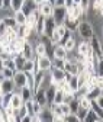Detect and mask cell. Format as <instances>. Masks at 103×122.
I'll list each match as a JSON object with an SVG mask.
<instances>
[{
    "label": "cell",
    "mask_w": 103,
    "mask_h": 122,
    "mask_svg": "<svg viewBox=\"0 0 103 122\" xmlns=\"http://www.w3.org/2000/svg\"><path fill=\"white\" fill-rule=\"evenodd\" d=\"M77 34H78V36H80L81 41H90L96 35V30H94L92 22H89V20H81L78 23V28H77Z\"/></svg>",
    "instance_id": "1"
},
{
    "label": "cell",
    "mask_w": 103,
    "mask_h": 122,
    "mask_svg": "<svg viewBox=\"0 0 103 122\" xmlns=\"http://www.w3.org/2000/svg\"><path fill=\"white\" fill-rule=\"evenodd\" d=\"M77 51H78L80 55H83V57H86V58H89V57H92V55L94 54L90 41H80V42L77 44Z\"/></svg>",
    "instance_id": "2"
},
{
    "label": "cell",
    "mask_w": 103,
    "mask_h": 122,
    "mask_svg": "<svg viewBox=\"0 0 103 122\" xmlns=\"http://www.w3.org/2000/svg\"><path fill=\"white\" fill-rule=\"evenodd\" d=\"M13 81H15V92H20V89L26 86V73L23 70H18L13 76Z\"/></svg>",
    "instance_id": "3"
},
{
    "label": "cell",
    "mask_w": 103,
    "mask_h": 122,
    "mask_svg": "<svg viewBox=\"0 0 103 122\" xmlns=\"http://www.w3.org/2000/svg\"><path fill=\"white\" fill-rule=\"evenodd\" d=\"M67 15H68V12H67V7L65 6H55L54 7L52 16H54L57 25H63L64 20H65V18H67Z\"/></svg>",
    "instance_id": "4"
},
{
    "label": "cell",
    "mask_w": 103,
    "mask_h": 122,
    "mask_svg": "<svg viewBox=\"0 0 103 122\" xmlns=\"http://www.w3.org/2000/svg\"><path fill=\"white\" fill-rule=\"evenodd\" d=\"M65 70L64 68H51V77H52V84H58V83H63V81H67L65 80Z\"/></svg>",
    "instance_id": "5"
},
{
    "label": "cell",
    "mask_w": 103,
    "mask_h": 122,
    "mask_svg": "<svg viewBox=\"0 0 103 122\" xmlns=\"http://www.w3.org/2000/svg\"><path fill=\"white\" fill-rule=\"evenodd\" d=\"M54 3H51L49 0H45V2H42L38 5V10L39 13L42 15V16H52V13H54Z\"/></svg>",
    "instance_id": "6"
},
{
    "label": "cell",
    "mask_w": 103,
    "mask_h": 122,
    "mask_svg": "<svg viewBox=\"0 0 103 122\" xmlns=\"http://www.w3.org/2000/svg\"><path fill=\"white\" fill-rule=\"evenodd\" d=\"M36 61H38V67H39V70L49 71V70L52 68V57H49V55L36 57Z\"/></svg>",
    "instance_id": "7"
},
{
    "label": "cell",
    "mask_w": 103,
    "mask_h": 122,
    "mask_svg": "<svg viewBox=\"0 0 103 122\" xmlns=\"http://www.w3.org/2000/svg\"><path fill=\"white\" fill-rule=\"evenodd\" d=\"M34 99H35V100H36L39 105H42V106H47V105H48V99H47V90L44 89V87H38V89L35 90Z\"/></svg>",
    "instance_id": "8"
},
{
    "label": "cell",
    "mask_w": 103,
    "mask_h": 122,
    "mask_svg": "<svg viewBox=\"0 0 103 122\" xmlns=\"http://www.w3.org/2000/svg\"><path fill=\"white\" fill-rule=\"evenodd\" d=\"M81 20L74 18V16H70V15H67V18L64 20V25L67 26V29L70 30V32H77V28H78V23Z\"/></svg>",
    "instance_id": "9"
},
{
    "label": "cell",
    "mask_w": 103,
    "mask_h": 122,
    "mask_svg": "<svg viewBox=\"0 0 103 122\" xmlns=\"http://www.w3.org/2000/svg\"><path fill=\"white\" fill-rule=\"evenodd\" d=\"M20 54H22L26 60H32V58L36 57V55H35V47H34V45L29 42V41H26V44L23 45V48H22Z\"/></svg>",
    "instance_id": "10"
},
{
    "label": "cell",
    "mask_w": 103,
    "mask_h": 122,
    "mask_svg": "<svg viewBox=\"0 0 103 122\" xmlns=\"http://www.w3.org/2000/svg\"><path fill=\"white\" fill-rule=\"evenodd\" d=\"M52 112H51V108H49V105L47 106H44L42 111L38 113V119L39 122H47V121H52Z\"/></svg>",
    "instance_id": "11"
},
{
    "label": "cell",
    "mask_w": 103,
    "mask_h": 122,
    "mask_svg": "<svg viewBox=\"0 0 103 122\" xmlns=\"http://www.w3.org/2000/svg\"><path fill=\"white\" fill-rule=\"evenodd\" d=\"M35 10H38V3L35 0H25V3L22 6V12L26 15V16L31 15L32 12H35Z\"/></svg>",
    "instance_id": "12"
},
{
    "label": "cell",
    "mask_w": 103,
    "mask_h": 122,
    "mask_svg": "<svg viewBox=\"0 0 103 122\" xmlns=\"http://www.w3.org/2000/svg\"><path fill=\"white\" fill-rule=\"evenodd\" d=\"M67 54H68V51L65 50V47H64V45H61V44H57V45H54V52H52V57L65 60V58H67Z\"/></svg>",
    "instance_id": "13"
},
{
    "label": "cell",
    "mask_w": 103,
    "mask_h": 122,
    "mask_svg": "<svg viewBox=\"0 0 103 122\" xmlns=\"http://www.w3.org/2000/svg\"><path fill=\"white\" fill-rule=\"evenodd\" d=\"M0 84H2V92H3V95H5V93H12V92H15V81H13V79H3Z\"/></svg>",
    "instance_id": "14"
},
{
    "label": "cell",
    "mask_w": 103,
    "mask_h": 122,
    "mask_svg": "<svg viewBox=\"0 0 103 122\" xmlns=\"http://www.w3.org/2000/svg\"><path fill=\"white\" fill-rule=\"evenodd\" d=\"M20 96H22V99H23V102H26V100H31V99H34V95H35V90L32 89V87H29V86H23L22 89H20Z\"/></svg>",
    "instance_id": "15"
},
{
    "label": "cell",
    "mask_w": 103,
    "mask_h": 122,
    "mask_svg": "<svg viewBox=\"0 0 103 122\" xmlns=\"http://www.w3.org/2000/svg\"><path fill=\"white\" fill-rule=\"evenodd\" d=\"M55 28H57V22H55L54 16H47V18H45V32H44V34H47V35L51 36L52 30H54Z\"/></svg>",
    "instance_id": "16"
},
{
    "label": "cell",
    "mask_w": 103,
    "mask_h": 122,
    "mask_svg": "<svg viewBox=\"0 0 103 122\" xmlns=\"http://www.w3.org/2000/svg\"><path fill=\"white\" fill-rule=\"evenodd\" d=\"M64 70L67 71V73H70V74H73V76H77L78 74V64L76 63V61H70V60H65V67H64Z\"/></svg>",
    "instance_id": "17"
},
{
    "label": "cell",
    "mask_w": 103,
    "mask_h": 122,
    "mask_svg": "<svg viewBox=\"0 0 103 122\" xmlns=\"http://www.w3.org/2000/svg\"><path fill=\"white\" fill-rule=\"evenodd\" d=\"M10 105L13 106L15 109H19L20 106H23V105H25V102H23V99H22V96H20L19 92H13V96H12Z\"/></svg>",
    "instance_id": "18"
},
{
    "label": "cell",
    "mask_w": 103,
    "mask_h": 122,
    "mask_svg": "<svg viewBox=\"0 0 103 122\" xmlns=\"http://www.w3.org/2000/svg\"><path fill=\"white\" fill-rule=\"evenodd\" d=\"M39 16H41L39 10H35V12H32L31 15H28V16H26V25H29L31 28H35V25H36Z\"/></svg>",
    "instance_id": "19"
},
{
    "label": "cell",
    "mask_w": 103,
    "mask_h": 122,
    "mask_svg": "<svg viewBox=\"0 0 103 122\" xmlns=\"http://www.w3.org/2000/svg\"><path fill=\"white\" fill-rule=\"evenodd\" d=\"M35 55L36 57H44V55H48V48H47V45L44 44V42H38L35 45Z\"/></svg>",
    "instance_id": "20"
},
{
    "label": "cell",
    "mask_w": 103,
    "mask_h": 122,
    "mask_svg": "<svg viewBox=\"0 0 103 122\" xmlns=\"http://www.w3.org/2000/svg\"><path fill=\"white\" fill-rule=\"evenodd\" d=\"M34 30H35L38 35H42L44 32H45V16H42V15L39 16V19H38V22H36Z\"/></svg>",
    "instance_id": "21"
},
{
    "label": "cell",
    "mask_w": 103,
    "mask_h": 122,
    "mask_svg": "<svg viewBox=\"0 0 103 122\" xmlns=\"http://www.w3.org/2000/svg\"><path fill=\"white\" fill-rule=\"evenodd\" d=\"M102 95H103V90H102L99 86H96V87H93L92 90L87 92V95H86V96H87V97H90L92 100H97Z\"/></svg>",
    "instance_id": "22"
},
{
    "label": "cell",
    "mask_w": 103,
    "mask_h": 122,
    "mask_svg": "<svg viewBox=\"0 0 103 122\" xmlns=\"http://www.w3.org/2000/svg\"><path fill=\"white\" fill-rule=\"evenodd\" d=\"M68 84L73 90V93H77L78 89H80V84H78V79H77V76H71V79L68 80Z\"/></svg>",
    "instance_id": "23"
},
{
    "label": "cell",
    "mask_w": 103,
    "mask_h": 122,
    "mask_svg": "<svg viewBox=\"0 0 103 122\" xmlns=\"http://www.w3.org/2000/svg\"><path fill=\"white\" fill-rule=\"evenodd\" d=\"M47 90V99H48V105L54 102V96H55V92H57V86L55 84H51Z\"/></svg>",
    "instance_id": "24"
},
{
    "label": "cell",
    "mask_w": 103,
    "mask_h": 122,
    "mask_svg": "<svg viewBox=\"0 0 103 122\" xmlns=\"http://www.w3.org/2000/svg\"><path fill=\"white\" fill-rule=\"evenodd\" d=\"M15 20H16L18 25H25V23H26V15H25L22 10L15 12Z\"/></svg>",
    "instance_id": "25"
},
{
    "label": "cell",
    "mask_w": 103,
    "mask_h": 122,
    "mask_svg": "<svg viewBox=\"0 0 103 122\" xmlns=\"http://www.w3.org/2000/svg\"><path fill=\"white\" fill-rule=\"evenodd\" d=\"M25 63H26V58H25L20 52H19L16 57H15V64H16V68H18V70H23Z\"/></svg>",
    "instance_id": "26"
},
{
    "label": "cell",
    "mask_w": 103,
    "mask_h": 122,
    "mask_svg": "<svg viewBox=\"0 0 103 122\" xmlns=\"http://www.w3.org/2000/svg\"><path fill=\"white\" fill-rule=\"evenodd\" d=\"M89 111H90V109L84 108V106H81V105L78 106V109H77V112H76V115H77V118H78V122L86 119V116H87V113H89Z\"/></svg>",
    "instance_id": "27"
},
{
    "label": "cell",
    "mask_w": 103,
    "mask_h": 122,
    "mask_svg": "<svg viewBox=\"0 0 103 122\" xmlns=\"http://www.w3.org/2000/svg\"><path fill=\"white\" fill-rule=\"evenodd\" d=\"M84 122H100V118H99V116H97V113L90 108V111H89V113H87V116H86Z\"/></svg>",
    "instance_id": "28"
},
{
    "label": "cell",
    "mask_w": 103,
    "mask_h": 122,
    "mask_svg": "<svg viewBox=\"0 0 103 122\" xmlns=\"http://www.w3.org/2000/svg\"><path fill=\"white\" fill-rule=\"evenodd\" d=\"M92 109L97 113V116L100 118V122H103V108L96 102V100H93V103H92Z\"/></svg>",
    "instance_id": "29"
},
{
    "label": "cell",
    "mask_w": 103,
    "mask_h": 122,
    "mask_svg": "<svg viewBox=\"0 0 103 122\" xmlns=\"http://www.w3.org/2000/svg\"><path fill=\"white\" fill-rule=\"evenodd\" d=\"M63 102H64V92H63L61 89H57L55 96H54V103L60 105V103H63Z\"/></svg>",
    "instance_id": "30"
},
{
    "label": "cell",
    "mask_w": 103,
    "mask_h": 122,
    "mask_svg": "<svg viewBox=\"0 0 103 122\" xmlns=\"http://www.w3.org/2000/svg\"><path fill=\"white\" fill-rule=\"evenodd\" d=\"M52 67H54V68H64V67H65V60L52 57Z\"/></svg>",
    "instance_id": "31"
},
{
    "label": "cell",
    "mask_w": 103,
    "mask_h": 122,
    "mask_svg": "<svg viewBox=\"0 0 103 122\" xmlns=\"http://www.w3.org/2000/svg\"><path fill=\"white\" fill-rule=\"evenodd\" d=\"M28 115V109H26V106L23 105V106H20L19 109H16V118H18V121L20 122L22 119H23V116H26Z\"/></svg>",
    "instance_id": "32"
},
{
    "label": "cell",
    "mask_w": 103,
    "mask_h": 122,
    "mask_svg": "<svg viewBox=\"0 0 103 122\" xmlns=\"http://www.w3.org/2000/svg\"><path fill=\"white\" fill-rule=\"evenodd\" d=\"M25 3V0H12V3H10V7L15 10V12H18V10H22V6Z\"/></svg>",
    "instance_id": "33"
},
{
    "label": "cell",
    "mask_w": 103,
    "mask_h": 122,
    "mask_svg": "<svg viewBox=\"0 0 103 122\" xmlns=\"http://www.w3.org/2000/svg\"><path fill=\"white\" fill-rule=\"evenodd\" d=\"M2 20L7 25V28H15V26L18 25L16 20H15V16H6V18H3Z\"/></svg>",
    "instance_id": "34"
},
{
    "label": "cell",
    "mask_w": 103,
    "mask_h": 122,
    "mask_svg": "<svg viewBox=\"0 0 103 122\" xmlns=\"http://www.w3.org/2000/svg\"><path fill=\"white\" fill-rule=\"evenodd\" d=\"M15 73H16V71L12 70V68H9V67H5L3 71H2V74H3V77H5V79H13Z\"/></svg>",
    "instance_id": "35"
},
{
    "label": "cell",
    "mask_w": 103,
    "mask_h": 122,
    "mask_svg": "<svg viewBox=\"0 0 103 122\" xmlns=\"http://www.w3.org/2000/svg\"><path fill=\"white\" fill-rule=\"evenodd\" d=\"M60 106H61V112L64 113V116H67V115L71 113V109H70V105L68 103H60Z\"/></svg>",
    "instance_id": "36"
},
{
    "label": "cell",
    "mask_w": 103,
    "mask_h": 122,
    "mask_svg": "<svg viewBox=\"0 0 103 122\" xmlns=\"http://www.w3.org/2000/svg\"><path fill=\"white\" fill-rule=\"evenodd\" d=\"M90 5H92V0H80V6L83 7L84 12H87L90 9Z\"/></svg>",
    "instance_id": "37"
},
{
    "label": "cell",
    "mask_w": 103,
    "mask_h": 122,
    "mask_svg": "<svg viewBox=\"0 0 103 122\" xmlns=\"http://www.w3.org/2000/svg\"><path fill=\"white\" fill-rule=\"evenodd\" d=\"M7 25L3 22V20H0V36H3V35H6V32H7Z\"/></svg>",
    "instance_id": "38"
},
{
    "label": "cell",
    "mask_w": 103,
    "mask_h": 122,
    "mask_svg": "<svg viewBox=\"0 0 103 122\" xmlns=\"http://www.w3.org/2000/svg\"><path fill=\"white\" fill-rule=\"evenodd\" d=\"M97 74L99 76H103V57L100 58V61H99V68H97Z\"/></svg>",
    "instance_id": "39"
},
{
    "label": "cell",
    "mask_w": 103,
    "mask_h": 122,
    "mask_svg": "<svg viewBox=\"0 0 103 122\" xmlns=\"http://www.w3.org/2000/svg\"><path fill=\"white\" fill-rule=\"evenodd\" d=\"M67 0H55L54 2V6H65Z\"/></svg>",
    "instance_id": "40"
},
{
    "label": "cell",
    "mask_w": 103,
    "mask_h": 122,
    "mask_svg": "<svg viewBox=\"0 0 103 122\" xmlns=\"http://www.w3.org/2000/svg\"><path fill=\"white\" fill-rule=\"evenodd\" d=\"M12 0H3V7H10Z\"/></svg>",
    "instance_id": "41"
},
{
    "label": "cell",
    "mask_w": 103,
    "mask_h": 122,
    "mask_svg": "<svg viewBox=\"0 0 103 122\" xmlns=\"http://www.w3.org/2000/svg\"><path fill=\"white\" fill-rule=\"evenodd\" d=\"M3 68H5V61H3V58L0 57V73L3 71Z\"/></svg>",
    "instance_id": "42"
},
{
    "label": "cell",
    "mask_w": 103,
    "mask_h": 122,
    "mask_svg": "<svg viewBox=\"0 0 103 122\" xmlns=\"http://www.w3.org/2000/svg\"><path fill=\"white\" fill-rule=\"evenodd\" d=\"M96 102H97V103H99V105L102 106V108H103V95H102V96H100V97H99V99H97Z\"/></svg>",
    "instance_id": "43"
},
{
    "label": "cell",
    "mask_w": 103,
    "mask_h": 122,
    "mask_svg": "<svg viewBox=\"0 0 103 122\" xmlns=\"http://www.w3.org/2000/svg\"><path fill=\"white\" fill-rule=\"evenodd\" d=\"M99 15H102V16H103V5H102L100 9H99Z\"/></svg>",
    "instance_id": "44"
},
{
    "label": "cell",
    "mask_w": 103,
    "mask_h": 122,
    "mask_svg": "<svg viewBox=\"0 0 103 122\" xmlns=\"http://www.w3.org/2000/svg\"><path fill=\"white\" fill-rule=\"evenodd\" d=\"M0 9H3V0H0Z\"/></svg>",
    "instance_id": "45"
},
{
    "label": "cell",
    "mask_w": 103,
    "mask_h": 122,
    "mask_svg": "<svg viewBox=\"0 0 103 122\" xmlns=\"http://www.w3.org/2000/svg\"><path fill=\"white\" fill-rule=\"evenodd\" d=\"M35 2H36V3L39 5V3H42V2H45V0H35Z\"/></svg>",
    "instance_id": "46"
},
{
    "label": "cell",
    "mask_w": 103,
    "mask_h": 122,
    "mask_svg": "<svg viewBox=\"0 0 103 122\" xmlns=\"http://www.w3.org/2000/svg\"><path fill=\"white\" fill-rule=\"evenodd\" d=\"M3 79H5V77H3V74H2V73H0V81H2Z\"/></svg>",
    "instance_id": "47"
},
{
    "label": "cell",
    "mask_w": 103,
    "mask_h": 122,
    "mask_svg": "<svg viewBox=\"0 0 103 122\" xmlns=\"http://www.w3.org/2000/svg\"><path fill=\"white\" fill-rule=\"evenodd\" d=\"M73 3H80V0H73Z\"/></svg>",
    "instance_id": "48"
},
{
    "label": "cell",
    "mask_w": 103,
    "mask_h": 122,
    "mask_svg": "<svg viewBox=\"0 0 103 122\" xmlns=\"http://www.w3.org/2000/svg\"><path fill=\"white\" fill-rule=\"evenodd\" d=\"M102 57H103V41H102Z\"/></svg>",
    "instance_id": "49"
},
{
    "label": "cell",
    "mask_w": 103,
    "mask_h": 122,
    "mask_svg": "<svg viewBox=\"0 0 103 122\" xmlns=\"http://www.w3.org/2000/svg\"><path fill=\"white\" fill-rule=\"evenodd\" d=\"M49 2H51V3H54V2H55V0H49Z\"/></svg>",
    "instance_id": "50"
},
{
    "label": "cell",
    "mask_w": 103,
    "mask_h": 122,
    "mask_svg": "<svg viewBox=\"0 0 103 122\" xmlns=\"http://www.w3.org/2000/svg\"><path fill=\"white\" fill-rule=\"evenodd\" d=\"M102 36H103V28H102Z\"/></svg>",
    "instance_id": "51"
}]
</instances>
